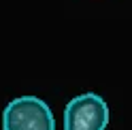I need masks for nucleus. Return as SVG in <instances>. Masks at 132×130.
Here are the masks:
<instances>
[{"instance_id": "1", "label": "nucleus", "mask_w": 132, "mask_h": 130, "mask_svg": "<svg viewBox=\"0 0 132 130\" xmlns=\"http://www.w3.org/2000/svg\"><path fill=\"white\" fill-rule=\"evenodd\" d=\"M2 130H55L49 104L38 96H19L6 104Z\"/></svg>"}, {"instance_id": "2", "label": "nucleus", "mask_w": 132, "mask_h": 130, "mask_svg": "<svg viewBox=\"0 0 132 130\" xmlns=\"http://www.w3.org/2000/svg\"><path fill=\"white\" fill-rule=\"evenodd\" d=\"M109 104L102 96L85 92L75 96L64 109V130H106Z\"/></svg>"}]
</instances>
